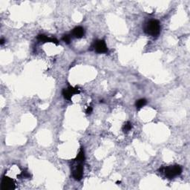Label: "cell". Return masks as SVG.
<instances>
[{"mask_svg":"<svg viewBox=\"0 0 190 190\" xmlns=\"http://www.w3.org/2000/svg\"><path fill=\"white\" fill-rule=\"evenodd\" d=\"M144 31L152 36H157L161 32V25L158 20H150L146 25Z\"/></svg>","mask_w":190,"mask_h":190,"instance_id":"6da1fadb","label":"cell"},{"mask_svg":"<svg viewBox=\"0 0 190 190\" xmlns=\"http://www.w3.org/2000/svg\"><path fill=\"white\" fill-rule=\"evenodd\" d=\"M163 172L166 177H168L169 179H172L173 177H176V176L181 174V172H182V168H181L180 166H178V165L170 166H168V167L164 168Z\"/></svg>","mask_w":190,"mask_h":190,"instance_id":"7a4b0ae2","label":"cell"},{"mask_svg":"<svg viewBox=\"0 0 190 190\" xmlns=\"http://www.w3.org/2000/svg\"><path fill=\"white\" fill-rule=\"evenodd\" d=\"M94 50L98 54H105L108 52V48L106 44V42L103 39L97 40L94 42L93 45Z\"/></svg>","mask_w":190,"mask_h":190,"instance_id":"3957f363","label":"cell"},{"mask_svg":"<svg viewBox=\"0 0 190 190\" xmlns=\"http://www.w3.org/2000/svg\"><path fill=\"white\" fill-rule=\"evenodd\" d=\"M15 189V183L13 179L4 176L1 181V189L13 190Z\"/></svg>","mask_w":190,"mask_h":190,"instance_id":"277c9868","label":"cell"},{"mask_svg":"<svg viewBox=\"0 0 190 190\" xmlns=\"http://www.w3.org/2000/svg\"><path fill=\"white\" fill-rule=\"evenodd\" d=\"M62 94L63 95L64 98L68 100H70L74 94H80V89L77 88H74L72 86H69L68 88H64L62 91Z\"/></svg>","mask_w":190,"mask_h":190,"instance_id":"5b68a950","label":"cell"},{"mask_svg":"<svg viewBox=\"0 0 190 190\" xmlns=\"http://www.w3.org/2000/svg\"><path fill=\"white\" fill-rule=\"evenodd\" d=\"M83 166L82 163H79L78 165H76L75 169L73 170L72 175L76 180H80L83 177Z\"/></svg>","mask_w":190,"mask_h":190,"instance_id":"8992f818","label":"cell"},{"mask_svg":"<svg viewBox=\"0 0 190 190\" xmlns=\"http://www.w3.org/2000/svg\"><path fill=\"white\" fill-rule=\"evenodd\" d=\"M37 39L42 42H52V43H54L56 45H59V42L57 39L48 37L47 36H46L44 34H39V36H37Z\"/></svg>","mask_w":190,"mask_h":190,"instance_id":"52a82bcc","label":"cell"},{"mask_svg":"<svg viewBox=\"0 0 190 190\" xmlns=\"http://www.w3.org/2000/svg\"><path fill=\"white\" fill-rule=\"evenodd\" d=\"M84 34H85V30L83 27H80V26L76 27V28H74L73 31H72V35H73L75 38H78V39H80V38H82L83 36H84Z\"/></svg>","mask_w":190,"mask_h":190,"instance_id":"ba28073f","label":"cell"},{"mask_svg":"<svg viewBox=\"0 0 190 190\" xmlns=\"http://www.w3.org/2000/svg\"><path fill=\"white\" fill-rule=\"evenodd\" d=\"M77 163H83L85 161V153H84V150L83 149H81V150L80 151L79 154H77V156H76V159L74 160Z\"/></svg>","mask_w":190,"mask_h":190,"instance_id":"9c48e42d","label":"cell"},{"mask_svg":"<svg viewBox=\"0 0 190 190\" xmlns=\"http://www.w3.org/2000/svg\"><path fill=\"white\" fill-rule=\"evenodd\" d=\"M146 103H147V101H146V99H140L136 101L135 106H136V108L137 109H140L141 108H143L144 106H146Z\"/></svg>","mask_w":190,"mask_h":190,"instance_id":"30bf717a","label":"cell"},{"mask_svg":"<svg viewBox=\"0 0 190 190\" xmlns=\"http://www.w3.org/2000/svg\"><path fill=\"white\" fill-rule=\"evenodd\" d=\"M132 124L129 121H127V122H125V123L123 124V132H124V133H128L129 131L132 130Z\"/></svg>","mask_w":190,"mask_h":190,"instance_id":"8fae6325","label":"cell"},{"mask_svg":"<svg viewBox=\"0 0 190 190\" xmlns=\"http://www.w3.org/2000/svg\"><path fill=\"white\" fill-rule=\"evenodd\" d=\"M62 40L67 43V44H69L71 42V36L70 35H68V34H65L62 37Z\"/></svg>","mask_w":190,"mask_h":190,"instance_id":"7c38bea8","label":"cell"},{"mask_svg":"<svg viewBox=\"0 0 190 190\" xmlns=\"http://www.w3.org/2000/svg\"><path fill=\"white\" fill-rule=\"evenodd\" d=\"M20 176H22V177H25V178H26V177H29L31 175H30V174H28V172H22V174L20 175H19V177H20Z\"/></svg>","mask_w":190,"mask_h":190,"instance_id":"4fadbf2b","label":"cell"},{"mask_svg":"<svg viewBox=\"0 0 190 190\" xmlns=\"http://www.w3.org/2000/svg\"><path fill=\"white\" fill-rule=\"evenodd\" d=\"M92 108L91 107V106H88V108H87V109H86V113L87 114H90L91 113V112H92Z\"/></svg>","mask_w":190,"mask_h":190,"instance_id":"5bb4252c","label":"cell"},{"mask_svg":"<svg viewBox=\"0 0 190 190\" xmlns=\"http://www.w3.org/2000/svg\"><path fill=\"white\" fill-rule=\"evenodd\" d=\"M4 43H5V39H1V40H0V44H1L2 46V45H3Z\"/></svg>","mask_w":190,"mask_h":190,"instance_id":"9a60e30c","label":"cell"},{"mask_svg":"<svg viewBox=\"0 0 190 190\" xmlns=\"http://www.w3.org/2000/svg\"><path fill=\"white\" fill-rule=\"evenodd\" d=\"M120 183H121V182H120V181H117V182H116V184H120Z\"/></svg>","mask_w":190,"mask_h":190,"instance_id":"2e32d148","label":"cell"}]
</instances>
